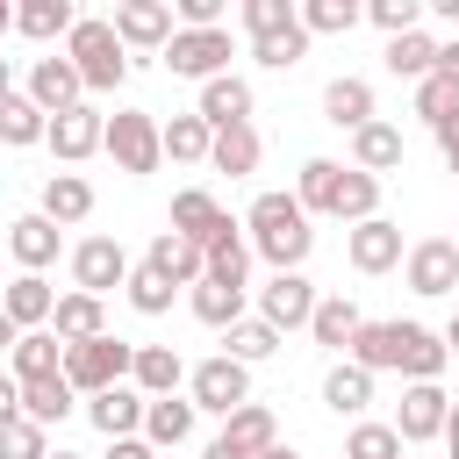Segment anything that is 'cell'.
Returning <instances> with one entry per match:
<instances>
[{"label": "cell", "mask_w": 459, "mask_h": 459, "mask_svg": "<svg viewBox=\"0 0 459 459\" xmlns=\"http://www.w3.org/2000/svg\"><path fill=\"white\" fill-rule=\"evenodd\" d=\"M294 201H301V215L373 222V215H380V179H366V172H351V165H337V158H308Z\"/></svg>", "instance_id": "6da1fadb"}, {"label": "cell", "mask_w": 459, "mask_h": 459, "mask_svg": "<svg viewBox=\"0 0 459 459\" xmlns=\"http://www.w3.org/2000/svg\"><path fill=\"white\" fill-rule=\"evenodd\" d=\"M244 244L273 265V273H301V258H308V244H316V230H308V215H301V201L294 194H258L251 201V215H244Z\"/></svg>", "instance_id": "7a4b0ae2"}, {"label": "cell", "mask_w": 459, "mask_h": 459, "mask_svg": "<svg viewBox=\"0 0 459 459\" xmlns=\"http://www.w3.org/2000/svg\"><path fill=\"white\" fill-rule=\"evenodd\" d=\"M65 57H72V72H79V86H86V93H108V86H122V79H129V50H122V43H115V29H108V22H93V14H79V22H72Z\"/></svg>", "instance_id": "3957f363"}, {"label": "cell", "mask_w": 459, "mask_h": 459, "mask_svg": "<svg viewBox=\"0 0 459 459\" xmlns=\"http://www.w3.org/2000/svg\"><path fill=\"white\" fill-rule=\"evenodd\" d=\"M100 151H108L115 172H129V179L158 172V165H165V151H158V115H143V108H115L108 129H100Z\"/></svg>", "instance_id": "277c9868"}, {"label": "cell", "mask_w": 459, "mask_h": 459, "mask_svg": "<svg viewBox=\"0 0 459 459\" xmlns=\"http://www.w3.org/2000/svg\"><path fill=\"white\" fill-rule=\"evenodd\" d=\"M129 359H136V344H122V337L108 330V337L65 344V380H72V394H108V387L129 380Z\"/></svg>", "instance_id": "5b68a950"}, {"label": "cell", "mask_w": 459, "mask_h": 459, "mask_svg": "<svg viewBox=\"0 0 459 459\" xmlns=\"http://www.w3.org/2000/svg\"><path fill=\"white\" fill-rule=\"evenodd\" d=\"M186 387H194V416L208 409V416H237L244 402H251V366H237L230 351H215V359H201L194 373H186Z\"/></svg>", "instance_id": "8992f818"}, {"label": "cell", "mask_w": 459, "mask_h": 459, "mask_svg": "<svg viewBox=\"0 0 459 459\" xmlns=\"http://www.w3.org/2000/svg\"><path fill=\"white\" fill-rule=\"evenodd\" d=\"M165 72L172 79H222L230 72V29H172L165 43Z\"/></svg>", "instance_id": "52a82bcc"}, {"label": "cell", "mask_w": 459, "mask_h": 459, "mask_svg": "<svg viewBox=\"0 0 459 459\" xmlns=\"http://www.w3.org/2000/svg\"><path fill=\"white\" fill-rule=\"evenodd\" d=\"M445 416H452V394L437 380H409L402 409H394V437L402 445H430V437H445Z\"/></svg>", "instance_id": "ba28073f"}, {"label": "cell", "mask_w": 459, "mask_h": 459, "mask_svg": "<svg viewBox=\"0 0 459 459\" xmlns=\"http://www.w3.org/2000/svg\"><path fill=\"white\" fill-rule=\"evenodd\" d=\"M72 280H79V294L108 301L115 287H129V251H122L115 237H86V244L72 251Z\"/></svg>", "instance_id": "9c48e42d"}, {"label": "cell", "mask_w": 459, "mask_h": 459, "mask_svg": "<svg viewBox=\"0 0 459 459\" xmlns=\"http://www.w3.org/2000/svg\"><path fill=\"white\" fill-rule=\"evenodd\" d=\"M316 301H323V294H316L301 273H273V280L258 287V323H265V330H308Z\"/></svg>", "instance_id": "30bf717a"}, {"label": "cell", "mask_w": 459, "mask_h": 459, "mask_svg": "<svg viewBox=\"0 0 459 459\" xmlns=\"http://www.w3.org/2000/svg\"><path fill=\"white\" fill-rule=\"evenodd\" d=\"M108 29L122 50H165L172 43V0H115Z\"/></svg>", "instance_id": "8fae6325"}, {"label": "cell", "mask_w": 459, "mask_h": 459, "mask_svg": "<svg viewBox=\"0 0 459 459\" xmlns=\"http://www.w3.org/2000/svg\"><path fill=\"white\" fill-rule=\"evenodd\" d=\"M100 129H108V115L100 108H65V115H50V129H43V143L57 151V165H79V158H93L100 151Z\"/></svg>", "instance_id": "7c38bea8"}, {"label": "cell", "mask_w": 459, "mask_h": 459, "mask_svg": "<svg viewBox=\"0 0 459 459\" xmlns=\"http://www.w3.org/2000/svg\"><path fill=\"white\" fill-rule=\"evenodd\" d=\"M409 287L416 294H452L459 287V244L452 237H423V244H409Z\"/></svg>", "instance_id": "4fadbf2b"}, {"label": "cell", "mask_w": 459, "mask_h": 459, "mask_svg": "<svg viewBox=\"0 0 459 459\" xmlns=\"http://www.w3.org/2000/svg\"><path fill=\"white\" fill-rule=\"evenodd\" d=\"M222 230H237V222L215 208V194H208V186H186V194H172V237H186V244H201V251H208Z\"/></svg>", "instance_id": "5bb4252c"}, {"label": "cell", "mask_w": 459, "mask_h": 459, "mask_svg": "<svg viewBox=\"0 0 459 459\" xmlns=\"http://www.w3.org/2000/svg\"><path fill=\"white\" fill-rule=\"evenodd\" d=\"M344 258H351L359 273H387V265H402V230H394L387 215L351 222V230H344Z\"/></svg>", "instance_id": "9a60e30c"}, {"label": "cell", "mask_w": 459, "mask_h": 459, "mask_svg": "<svg viewBox=\"0 0 459 459\" xmlns=\"http://www.w3.org/2000/svg\"><path fill=\"white\" fill-rule=\"evenodd\" d=\"M445 337L437 330H423V323H394V373L402 380H437L445 373Z\"/></svg>", "instance_id": "2e32d148"}, {"label": "cell", "mask_w": 459, "mask_h": 459, "mask_svg": "<svg viewBox=\"0 0 459 459\" xmlns=\"http://www.w3.org/2000/svg\"><path fill=\"white\" fill-rule=\"evenodd\" d=\"M409 158V143H402V129L394 122H366V129H351V172H366V179H380V172H394Z\"/></svg>", "instance_id": "e0dca14e"}, {"label": "cell", "mask_w": 459, "mask_h": 459, "mask_svg": "<svg viewBox=\"0 0 459 459\" xmlns=\"http://www.w3.org/2000/svg\"><path fill=\"white\" fill-rule=\"evenodd\" d=\"M29 100H36L43 115H65V108H79V100H86V86H79L72 57H36V72H29Z\"/></svg>", "instance_id": "ac0fdd59"}, {"label": "cell", "mask_w": 459, "mask_h": 459, "mask_svg": "<svg viewBox=\"0 0 459 459\" xmlns=\"http://www.w3.org/2000/svg\"><path fill=\"white\" fill-rule=\"evenodd\" d=\"M143 273H158V280L179 294V287H194V280H201V244H186V237L158 230V237H151V251H143Z\"/></svg>", "instance_id": "d6986e66"}, {"label": "cell", "mask_w": 459, "mask_h": 459, "mask_svg": "<svg viewBox=\"0 0 459 459\" xmlns=\"http://www.w3.org/2000/svg\"><path fill=\"white\" fill-rule=\"evenodd\" d=\"M50 308H57V294H50L43 273H22V280L0 294V316H7L14 330H50Z\"/></svg>", "instance_id": "ffe728a7"}, {"label": "cell", "mask_w": 459, "mask_h": 459, "mask_svg": "<svg viewBox=\"0 0 459 459\" xmlns=\"http://www.w3.org/2000/svg\"><path fill=\"white\" fill-rule=\"evenodd\" d=\"M50 337L57 344H86V337H108V308L93 301V294H57V308H50Z\"/></svg>", "instance_id": "44dd1931"}, {"label": "cell", "mask_w": 459, "mask_h": 459, "mask_svg": "<svg viewBox=\"0 0 459 459\" xmlns=\"http://www.w3.org/2000/svg\"><path fill=\"white\" fill-rule=\"evenodd\" d=\"M179 380H186V366H179V351H172V344H136V359H129V387H136L143 402L172 394Z\"/></svg>", "instance_id": "7402d4cb"}, {"label": "cell", "mask_w": 459, "mask_h": 459, "mask_svg": "<svg viewBox=\"0 0 459 459\" xmlns=\"http://www.w3.org/2000/svg\"><path fill=\"white\" fill-rule=\"evenodd\" d=\"M86 416H93L100 437H136V430H143V394L122 380V387H108V394H86Z\"/></svg>", "instance_id": "603a6c76"}, {"label": "cell", "mask_w": 459, "mask_h": 459, "mask_svg": "<svg viewBox=\"0 0 459 459\" xmlns=\"http://www.w3.org/2000/svg\"><path fill=\"white\" fill-rule=\"evenodd\" d=\"M208 129H237V122H251V86L237 79V72H222V79H208L201 86V108H194Z\"/></svg>", "instance_id": "cb8c5ba5"}, {"label": "cell", "mask_w": 459, "mask_h": 459, "mask_svg": "<svg viewBox=\"0 0 459 459\" xmlns=\"http://www.w3.org/2000/svg\"><path fill=\"white\" fill-rule=\"evenodd\" d=\"M222 445H230L237 459H258V452H273V445H280V423H273V409L244 402L237 416H222Z\"/></svg>", "instance_id": "d4e9b609"}, {"label": "cell", "mask_w": 459, "mask_h": 459, "mask_svg": "<svg viewBox=\"0 0 459 459\" xmlns=\"http://www.w3.org/2000/svg\"><path fill=\"white\" fill-rule=\"evenodd\" d=\"M36 215H43V222H57V230H65V222H86V215H93V186H86L79 172H50V179H43V208H36Z\"/></svg>", "instance_id": "484cf974"}, {"label": "cell", "mask_w": 459, "mask_h": 459, "mask_svg": "<svg viewBox=\"0 0 459 459\" xmlns=\"http://www.w3.org/2000/svg\"><path fill=\"white\" fill-rule=\"evenodd\" d=\"M194 437V402H179V394H158V402H143V445L151 452H165V445H186Z\"/></svg>", "instance_id": "4316f807"}, {"label": "cell", "mask_w": 459, "mask_h": 459, "mask_svg": "<svg viewBox=\"0 0 459 459\" xmlns=\"http://www.w3.org/2000/svg\"><path fill=\"white\" fill-rule=\"evenodd\" d=\"M208 143H215V129H208L201 115H172V122H158V151H165L172 165H208Z\"/></svg>", "instance_id": "83f0119b"}, {"label": "cell", "mask_w": 459, "mask_h": 459, "mask_svg": "<svg viewBox=\"0 0 459 459\" xmlns=\"http://www.w3.org/2000/svg\"><path fill=\"white\" fill-rule=\"evenodd\" d=\"M7 251L22 258V273H43V265L57 258V222H43V215H14V222H7Z\"/></svg>", "instance_id": "f1b7e54d"}, {"label": "cell", "mask_w": 459, "mask_h": 459, "mask_svg": "<svg viewBox=\"0 0 459 459\" xmlns=\"http://www.w3.org/2000/svg\"><path fill=\"white\" fill-rule=\"evenodd\" d=\"M7 366H14V380H50V373H65V344L50 330H22L14 351H7Z\"/></svg>", "instance_id": "f546056e"}, {"label": "cell", "mask_w": 459, "mask_h": 459, "mask_svg": "<svg viewBox=\"0 0 459 459\" xmlns=\"http://www.w3.org/2000/svg\"><path fill=\"white\" fill-rule=\"evenodd\" d=\"M14 387H22V416H29V423H43V430H50V423H65V416H72V402H79L65 373H50V380H14Z\"/></svg>", "instance_id": "4dcf8cb0"}, {"label": "cell", "mask_w": 459, "mask_h": 459, "mask_svg": "<svg viewBox=\"0 0 459 459\" xmlns=\"http://www.w3.org/2000/svg\"><path fill=\"white\" fill-rule=\"evenodd\" d=\"M323 122L366 129V122H373V86H366V79H330V86H323Z\"/></svg>", "instance_id": "1f68e13d"}, {"label": "cell", "mask_w": 459, "mask_h": 459, "mask_svg": "<svg viewBox=\"0 0 459 459\" xmlns=\"http://www.w3.org/2000/svg\"><path fill=\"white\" fill-rule=\"evenodd\" d=\"M258 129L251 122H237V129H215V143H208V165L215 172H230V179H244V172H258Z\"/></svg>", "instance_id": "d6a6232c"}, {"label": "cell", "mask_w": 459, "mask_h": 459, "mask_svg": "<svg viewBox=\"0 0 459 459\" xmlns=\"http://www.w3.org/2000/svg\"><path fill=\"white\" fill-rule=\"evenodd\" d=\"M201 280H222V287H244V280H251V244H244V230H222V237L201 251Z\"/></svg>", "instance_id": "836d02e7"}, {"label": "cell", "mask_w": 459, "mask_h": 459, "mask_svg": "<svg viewBox=\"0 0 459 459\" xmlns=\"http://www.w3.org/2000/svg\"><path fill=\"white\" fill-rule=\"evenodd\" d=\"M186 308H194L208 330H230V323H244V287H222V280H194V287H186Z\"/></svg>", "instance_id": "e575fe53"}, {"label": "cell", "mask_w": 459, "mask_h": 459, "mask_svg": "<svg viewBox=\"0 0 459 459\" xmlns=\"http://www.w3.org/2000/svg\"><path fill=\"white\" fill-rule=\"evenodd\" d=\"M366 402H373V373H359L351 359H337V366L323 373V409H337V416H366Z\"/></svg>", "instance_id": "d590c367"}, {"label": "cell", "mask_w": 459, "mask_h": 459, "mask_svg": "<svg viewBox=\"0 0 459 459\" xmlns=\"http://www.w3.org/2000/svg\"><path fill=\"white\" fill-rule=\"evenodd\" d=\"M359 301H344V294H330V301H316V316H308V337L316 344H330V351H344L351 337H359Z\"/></svg>", "instance_id": "8d00e7d4"}, {"label": "cell", "mask_w": 459, "mask_h": 459, "mask_svg": "<svg viewBox=\"0 0 459 459\" xmlns=\"http://www.w3.org/2000/svg\"><path fill=\"white\" fill-rule=\"evenodd\" d=\"M380 57H387V72H394V79H430V72H437V43H430L423 29L387 36V50H380Z\"/></svg>", "instance_id": "74e56055"}, {"label": "cell", "mask_w": 459, "mask_h": 459, "mask_svg": "<svg viewBox=\"0 0 459 459\" xmlns=\"http://www.w3.org/2000/svg\"><path fill=\"white\" fill-rule=\"evenodd\" d=\"M72 22H79V14H72V0H22V7H14V29H22V36H36V43L72 36Z\"/></svg>", "instance_id": "f35d334b"}, {"label": "cell", "mask_w": 459, "mask_h": 459, "mask_svg": "<svg viewBox=\"0 0 459 459\" xmlns=\"http://www.w3.org/2000/svg\"><path fill=\"white\" fill-rule=\"evenodd\" d=\"M294 14H301V29H308V36H351V29L366 22V7H359V0H301Z\"/></svg>", "instance_id": "ab89813d"}, {"label": "cell", "mask_w": 459, "mask_h": 459, "mask_svg": "<svg viewBox=\"0 0 459 459\" xmlns=\"http://www.w3.org/2000/svg\"><path fill=\"white\" fill-rule=\"evenodd\" d=\"M344 359L359 373H394V323H359V337L344 344Z\"/></svg>", "instance_id": "60d3db41"}, {"label": "cell", "mask_w": 459, "mask_h": 459, "mask_svg": "<svg viewBox=\"0 0 459 459\" xmlns=\"http://www.w3.org/2000/svg\"><path fill=\"white\" fill-rule=\"evenodd\" d=\"M43 129H50V115H43L29 93H7V100H0V143L22 151V143H43Z\"/></svg>", "instance_id": "b9f144b4"}, {"label": "cell", "mask_w": 459, "mask_h": 459, "mask_svg": "<svg viewBox=\"0 0 459 459\" xmlns=\"http://www.w3.org/2000/svg\"><path fill=\"white\" fill-rule=\"evenodd\" d=\"M251 57H258L265 72H294V65L308 57V29L294 22V29H280V36H258V43H251Z\"/></svg>", "instance_id": "7bdbcfd3"}, {"label": "cell", "mask_w": 459, "mask_h": 459, "mask_svg": "<svg viewBox=\"0 0 459 459\" xmlns=\"http://www.w3.org/2000/svg\"><path fill=\"white\" fill-rule=\"evenodd\" d=\"M273 351H280V330H265L258 316L230 323V359H237V366H258V359H273Z\"/></svg>", "instance_id": "ee69618b"}, {"label": "cell", "mask_w": 459, "mask_h": 459, "mask_svg": "<svg viewBox=\"0 0 459 459\" xmlns=\"http://www.w3.org/2000/svg\"><path fill=\"white\" fill-rule=\"evenodd\" d=\"M237 22H244V29H251V43H258V36L294 29L301 14H294V0H244V7H237Z\"/></svg>", "instance_id": "f6af8a7d"}, {"label": "cell", "mask_w": 459, "mask_h": 459, "mask_svg": "<svg viewBox=\"0 0 459 459\" xmlns=\"http://www.w3.org/2000/svg\"><path fill=\"white\" fill-rule=\"evenodd\" d=\"M344 459H402V437H394V423H351V437H344Z\"/></svg>", "instance_id": "bcb514c9"}, {"label": "cell", "mask_w": 459, "mask_h": 459, "mask_svg": "<svg viewBox=\"0 0 459 459\" xmlns=\"http://www.w3.org/2000/svg\"><path fill=\"white\" fill-rule=\"evenodd\" d=\"M0 459H50V437H43V423L14 416V423L0 430Z\"/></svg>", "instance_id": "7dc6e473"}, {"label": "cell", "mask_w": 459, "mask_h": 459, "mask_svg": "<svg viewBox=\"0 0 459 459\" xmlns=\"http://www.w3.org/2000/svg\"><path fill=\"white\" fill-rule=\"evenodd\" d=\"M366 22L387 29V36H409L423 22V0H366Z\"/></svg>", "instance_id": "c3c4849f"}, {"label": "cell", "mask_w": 459, "mask_h": 459, "mask_svg": "<svg viewBox=\"0 0 459 459\" xmlns=\"http://www.w3.org/2000/svg\"><path fill=\"white\" fill-rule=\"evenodd\" d=\"M129 308H136V316H165V308H172V287H165L158 273L129 265Z\"/></svg>", "instance_id": "681fc988"}, {"label": "cell", "mask_w": 459, "mask_h": 459, "mask_svg": "<svg viewBox=\"0 0 459 459\" xmlns=\"http://www.w3.org/2000/svg\"><path fill=\"white\" fill-rule=\"evenodd\" d=\"M452 108H459V86H452V79H437V72L416 79V115H423V122H445Z\"/></svg>", "instance_id": "f907efd6"}, {"label": "cell", "mask_w": 459, "mask_h": 459, "mask_svg": "<svg viewBox=\"0 0 459 459\" xmlns=\"http://www.w3.org/2000/svg\"><path fill=\"white\" fill-rule=\"evenodd\" d=\"M430 129H437V151H445V165L459 172V108H452L445 122H430Z\"/></svg>", "instance_id": "816d5d0a"}, {"label": "cell", "mask_w": 459, "mask_h": 459, "mask_svg": "<svg viewBox=\"0 0 459 459\" xmlns=\"http://www.w3.org/2000/svg\"><path fill=\"white\" fill-rule=\"evenodd\" d=\"M22 416V387H14V373H0V430Z\"/></svg>", "instance_id": "f5cc1de1"}, {"label": "cell", "mask_w": 459, "mask_h": 459, "mask_svg": "<svg viewBox=\"0 0 459 459\" xmlns=\"http://www.w3.org/2000/svg\"><path fill=\"white\" fill-rule=\"evenodd\" d=\"M108 459H158L143 437H108Z\"/></svg>", "instance_id": "db71d44e"}, {"label": "cell", "mask_w": 459, "mask_h": 459, "mask_svg": "<svg viewBox=\"0 0 459 459\" xmlns=\"http://www.w3.org/2000/svg\"><path fill=\"white\" fill-rule=\"evenodd\" d=\"M437 79H452V86H459V43H437Z\"/></svg>", "instance_id": "11a10c76"}, {"label": "cell", "mask_w": 459, "mask_h": 459, "mask_svg": "<svg viewBox=\"0 0 459 459\" xmlns=\"http://www.w3.org/2000/svg\"><path fill=\"white\" fill-rule=\"evenodd\" d=\"M445 459H459V402H452V416H445Z\"/></svg>", "instance_id": "9f6ffc18"}, {"label": "cell", "mask_w": 459, "mask_h": 459, "mask_svg": "<svg viewBox=\"0 0 459 459\" xmlns=\"http://www.w3.org/2000/svg\"><path fill=\"white\" fill-rule=\"evenodd\" d=\"M437 337H445V351H452V359H459V308H452V323H445V330H437Z\"/></svg>", "instance_id": "6f0895ef"}, {"label": "cell", "mask_w": 459, "mask_h": 459, "mask_svg": "<svg viewBox=\"0 0 459 459\" xmlns=\"http://www.w3.org/2000/svg\"><path fill=\"white\" fill-rule=\"evenodd\" d=\"M14 337H22V330H14V323H7V316H0V359H7V351H14Z\"/></svg>", "instance_id": "680465c9"}, {"label": "cell", "mask_w": 459, "mask_h": 459, "mask_svg": "<svg viewBox=\"0 0 459 459\" xmlns=\"http://www.w3.org/2000/svg\"><path fill=\"white\" fill-rule=\"evenodd\" d=\"M430 7H437V14H445V22H459V0H430Z\"/></svg>", "instance_id": "91938a15"}, {"label": "cell", "mask_w": 459, "mask_h": 459, "mask_svg": "<svg viewBox=\"0 0 459 459\" xmlns=\"http://www.w3.org/2000/svg\"><path fill=\"white\" fill-rule=\"evenodd\" d=\"M201 459H237V452H230V445H222V437H215V445H208V452H201Z\"/></svg>", "instance_id": "94428289"}, {"label": "cell", "mask_w": 459, "mask_h": 459, "mask_svg": "<svg viewBox=\"0 0 459 459\" xmlns=\"http://www.w3.org/2000/svg\"><path fill=\"white\" fill-rule=\"evenodd\" d=\"M7 93H14V72H7V57H0V100H7Z\"/></svg>", "instance_id": "6125c7cd"}, {"label": "cell", "mask_w": 459, "mask_h": 459, "mask_svg": "<svg viewBox=\"0 0 459 459\" xmlns=\"http://www.w3.org/2000/svg\"><path fill=\"white\" fill-rule=\"evenodd\" d=\"M7 29H14V7H7V0H0V36H7Z\"/></svg>", "instance_id": "be15d7a7"}, {"label": "cell", "mask_w": 459, "mask_h": 459, "mask_svg": "<svg viewBox=\"0 0 459 459\" xmlns=\"http://www.w3.org/2000/svg\"><path fill=\"white\" fill-rule=\"evenodd\" d=\"M258 459H301V452H287V445H273V452H258Z\"/></svg>", "instance_id": "e7e4bbea"}, {"label": "cell", "mask_w": 459, "mask_h": 459, "mask_svg": "<svg viewBox=\"0 0 459 459\" xmlns=\"http://www.w3.org/2000/svg\"><path fill=\"white\" fill-rule=\"evenodd\" d=\"M50 459H79V452H50Z\"/></svg>", "instance_id": "03108f58"}, {"label": "cell", "mask_w": 459, "mask_h": 459, "mask_svg": "<svg viewBox=\"0 0 459 459\" xmlns=\"http://www.w3.org/2000/svg\"><path fill=\"white\" fill-rule=\"evenodd\" d=\"M452 244H459V237H452Z\"/></svg>", "instance_id": "003e7915"}]
</instances>
